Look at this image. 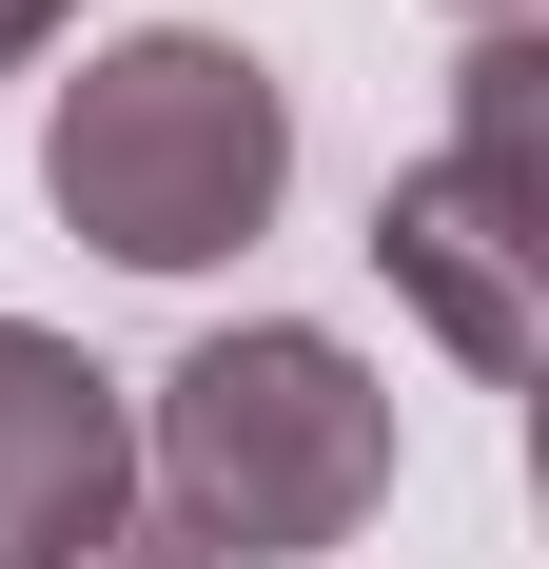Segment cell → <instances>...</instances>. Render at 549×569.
I'll use <instances>...</instances> for the list:
<instances>
[{
    "label": "cell",
    "instance_id": "277c9868",
    "mask_svg": "<svg viewBox=\"0 0 549 569\" xmlns=\"http://www.w3.org/2000/svg\"><path fill=\"white\" fill-rule=\"evenodd\" d=\"M138 511V393L79 335L0 315V569H59Z\"/></svg>",
    "mask_w": 549,
    "mask_h": 569
},
{
    "label": "cell",
    "instance_id": "6da1fadb",
    "mask_svg": "<svg viewBox=\"0 0 549 569\" xmlns=\"http://www.w3.org/2000/svg\"><path fill=\"white\" fill-rule=\"evenodd\" d=\"M138 471L177 491V550L197 569H295V550H353L392 491V393L373 353L315 335V315H236V335H197L158 373V412H138Z\"/></svg>",
    "mask_w": 549,
    "mask_h": 569
},
{
    "label": "cell",
    "instance_id": "3957f363",
    "mask_svg": "<svg viewBox=\"0 0 549 569\" xmlns=\"http://www.w3.org/2000/svg\"><path fill=\"white\" fill-rule=\"evenodd\" d=\"M530 79L549 59L530 40H491L471 59V138L451 158H412L373 197V256H392V295L432 315L471 373H530V335H549V236H530Z\"/></svg>",
    "mask_w": 549,
    "mask_h": 569
},
{
    "label": "cell",
    "instance_id": "8992f818",
    "mask_svg": "<svg viewBox=\"0 0 549 569\" xmlns=\"http://www.w3.org/2000/svg\"><path fill=\"white\" fill-rule=\"evenodd\" d=\"M59 20H79V0H0V79H20V59H40Z\"/></svg>",
    "mask_w": 549,
    "mask_h": 569
},
{
    "label": "cell",
    "instance_id": "52a82bcc",
    "mask_svg": "<svg viewBox=\"0 0 549 569\" xmlns=\"http://www.w3.org/2000/svg\"><path fill=\"white\" fill-rule=\"evenodd\" d=\"M471 20H491V40H510V20H530V0H471Z\"/></svg>",
    "mask_w": 549,
    "mask_h": 569
},
{
    "label": "cell",
    "instance_id": "7a4b0ae2",
    "mask_svg": "<svg viewBox=\"0 0 549 569\" xmlns=\"http://www.w3.org/2000/svg\"><path fill=\"white\" fill-rule=\"evenodd\" d=\"M40 197H59V236H99L118 276H217L236 236H274V197H295V99L236 40H197V20H138V40H99L59 79Z\"/></svg>",
    "mask_w": 549,
    "mask_h": 569
},
{
    "label": "cell",
    "instance_id": "5b68a950",
    "mask_svg": "<svg viewBox=\"0 0 549 569\" xmlns=\"http://www.w3.org/2000/svg\"><path fill=\"white\" fill-rule=\"evenodd\" d=\"M59 569H197V550H177V530H138V511H118L99 550H59Z\"/></svg>",
    "mask_w": 549,
    "mask_h": 569
}]
</instances>
